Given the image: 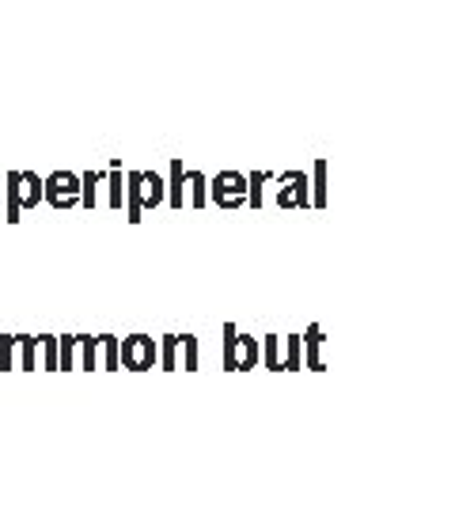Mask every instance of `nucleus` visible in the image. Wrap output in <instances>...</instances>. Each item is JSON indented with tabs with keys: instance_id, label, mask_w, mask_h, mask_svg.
Listing matches in <instances>:
<instances>
[{
	"instance_id": "obj_2",
	"label": "nucleus",
	"mask_w": 455,
	"mask_h": 512,
	"mask_svg": "<svg viewBox=\"0 0 455 512\" xmlns=\"http://www.w3.org/2000/svg\"><path fill=\"white\" fill-rule=\"evenodd\" d=\"M213 198L220 205H236L243 198V179L239 175H220L217 183H213Z\"/></svg>"
},
{
	"instance_id": "obj_3",
	"label": "nucleus",
	"mask_w": 455,
	"mask_h": 512,
	"mask_svg": "<svg viewBox=\"0 0 455 512\" xmlns=\"http://www.w3.org/2000/svg\"><path fill=\"white\" fill-rule=\"evenodd\" d=\"M73 198H76V179H73V175H54V179H50V202L69 205Z\"/></svg>"
},
{
	"instance_id": "obj_1",
	"label": "nucleus",
	"mask_w": 455,
	"mask_h": 512,
	"mask_svg": "<svg viewBox=\"0 0 455 512\" xmlns=\"http://www.w3.org/2000/svg\"><path fill=\"white\" fill-rule=\"evenodd\" d=\"M122 361H126V368H133V372L152 368V361H156L152 338H126V342H122Z\"/></svg>"
}]
</instances>
